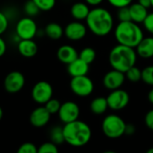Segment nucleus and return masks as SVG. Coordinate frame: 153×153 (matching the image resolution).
I'll return each instance as SVG.
<instances>
[{
	"instance_id": "f257e3e1",
	"label": "nucleus",
	"mask_w": 153,
	"mask_h": 153,
	"mask_svg": "<svg viewBox=\"0 0 153 153\" xmlns=\"http://www.w3.org/2000/svg\"><path fill=\"white\" fill-rule=\"evenodd\" d=\"M86 23L93 34L103 37L112 30L114 19L108 10L102 7H96L90 10L86 18Z\"/></svg>"
},
{
	"instance_id": "f03ea898",
	"label": "nucleus",
	"mask_w": 153,
	"mask_h": 153,
	"mask_svg": "<svg viewBox=\"0 0 153 153\" xmlns=\"http://www.w3.org/2000/svg\"><path fill=\"white\" fill-rule=\"evenodd\" d=\"M63 133L65 142L74 147H82L91 138V129L89 125L78 119L65 124Z\"/></svg>"
},
{
	"instance_id": "7ed1b4c3",
	"label": "nucleus",
	"mask_w": 153,
	"mask_h": 153,
	"mask_svg": "<svg viewBox=\"0 0 153 153\" xmlns=\"http://www.w3.org/2000/svg\"><path fill=\"white\" fill-rule=\"evenodd\" d=\"M137 53L134 48L118 44L114 47L108 56L109 64L113 69L126 73L129 68L135 65Z\"/></svg>"
},
{
	"instance_id": "20e7f679",
	"label": "nucleus",
	"mask_w": 153,
	"mask_h": 153,
	"mask_svg": "<svg viewBox=\"0 0 153 153\" xmlns=\"http://www.w3.org/2000/svg\"><path fill=\"white\" fill-rule=\"evenodd\" d=\"M115 38L118 44L136 48L143 39V32L140 26L133 22H120L115 30Z\"/></svg>"
},
{
	"instance_id": "39448f33",
	"label": "nucleus",
	"mask_w": 153,
	"mask_h": 153,
	"mask_svg": "<svg viewBox=\"0 0 153 153\" xmlns=\"http://www.w3.org/2000/svg\"><path fill=\"white\" fill-rule=\"evenodd\" d=\"M126 124L117 115L111 114L107 116L102 122V131L110 139H117L125 134Z\"/></svg>"
},
{
	"instance_id": "423d86ee",
	"label": "nucleus",
	"mask_w": 153,
	"mask_h": 153,
	"mask_svg": "<svg viewBox=\"0 0 153 153\" xmlns=\"http://www.w3.org/2000/svg\"><path fill=\"white\" fill-rule=\"evenodd\" d=\"M72 91L79 97H87L91 95L94 89L93 82L87 75L73 77L70 82Z\"/></svg>"
},
{
	"instance_id": "0eeeda50",
	"label": "nucleus",
	"mask_w": 153,
	"mask_h": 153,
	"mask_svg": "<svg viewBox=\"0 0 153 153\" xmlns=\"http://www.w3.org/2000/svg\"><path fill=\"white\" fill-rule=\"evenodd\" d=\"M16 34L21 39H31L37 34V24L31 17H24L16 24Z\"/></svg>"
},
{
	"instance_id": "6e6552de",
	"label": "nucleus",
	"mask_w": 153,
	"mask_h": 153,
	"mask_svg": "<svg viewBox=\"0 0 153 153\" xmlns=\"http://www.w3.org/2000/svg\"><path fill=\"white\" fill-rule=\"evenodd\" d=\"M53 95V89L49 82L45 81L38 82L32 88L31 91V97L35 102L38 104H44L47 103L50 99H52Z\"/></svg>"
},
{
	"instance_id": "1a4fd4ad",
	"label": "nucleus",
	"mask_w": 153,
	"mask_h": 153,
	"mask_svg": "<svg viewBox=\"0 0 153 153\" xmlns=\"http://www.w3.org/2000/svg\"><path fill=\"white\" fill-rule=\"evenodd\" d=\"M107 100L109 108L113 110H121L128 105L130 101V96L126 91L119 88L111 91L107 97Z\"/></svg>"
},
{
	"instance_id": "9d476101",
	"label": "nucleus",
	"mask_w": 153,
	"mask_h": 153,
	"mask_svg": "<svg viewBox=\"0 0 153 153\" xmlns=\"http://www.w3.org/2000/svg\"><path fill=\"white\" fill-rule=\"evenodd\" d=\"M25 83V78L21 72L13 71L9 73L4 81V87L9 93H16L20 91Z\"/></svg>"
},
{
	"instance_id": "9b49d317",
	"label": "nucleus",
	"mask_w": 153,
	"mask_h": 153,
	"mask_svg": "<svg viewBox=\"0 0 153 153\" xmlns=\"http://www.w3.org/2000/svg\"><path fill=\"white\" fill-rule=\"evenodd\" d=\"M57 114L60 120L63 123L67 124L78 119L80 116V108L74 101H66L61 104L60 109Z\"/></svg>"
},
{
	"instance_id": "f8f14e48",
	"label": "nucleus",
	"mask_w": 153,
	"mask_h": 153,
	"mask_svg": "<svg viewBox=\"0 0 153 153\" xmlns=\"http://www.w3.org/2000/svg\"><path fill=\"white\" fill-rule=\"evenodd\" d=\"M125 73L113 69L108 72L103 77V84L106 89L109 91L119 89L125 82Z\"/></svg>"
},
{
	"instance_id": "ddd939ff",
	"label": "nucleus",
	"mask_w": 153,
	"mask_h": 153,
	"mask_svg": "<svg viewBox=\"0 0 153 153\" xmlns=\"http://www.w3.org/2000/svg\"><path fill=\"white\" fill-rule=\"evenodd\" d=\"M64 33L70 40L77 41L82 39L85 37L87 29L86 26L80 22H72L66 25Z\"/></svg>"
},
{
	"instance_id": "4468645a",
	"label": "nucleus",
	"mask_w": 153,
	"mask_h": 153,
	"mask_svg": "<svg viewBox=\"0 0 153 153\" xmlns=\"http://www.w3.org/2000/svg\"><path fill=\"white\" fill-rule=\"evenodd\" d=\"M50 116L51 114L45 107H39L31 112L30 121L35 127H43L49 122Z\"/></svg>"
},
{
	"instance_id": "2eb2a0df",
	"label": "nucleus",
	"mask_w": 153,
	"mask_h": 153,
	"mask_svg": "<svg viewBox=\"0 0 153 153\" xmlns=\"http://www.w3.org/2000/svg\"><path fill=\"white\" fill-rule=\"evenodd\" d=\"M56 55L59 61L66 65H69L70 63H72L73 61L79 57L77 50L74 47L69 45H64L60 47L57 50Z\"/></svg>"
},
{
	"instance_id": "dca6fc26",
	"label": "nucleus",
	"mask_w": 153,
	"mask_h": 153,
	"mask_svg": "<svg viewBox=\"0 0 153 153\" xmlns=\"http://www.w3.org/2000/svg\"><path fill=\"white\" fill-rule=\"evenodd\" d=\"M67 71L72 77L86 75L89 72V64L78 57L68 65Z\"/></svg>"
},
{
	"instance_id": "f3484780",
	"label": "nucleus",
	"mask_w": 153,
	"mask_h": 153,
	"mask_svg": "<svg viewBox=\"0 0 153 153\" xmlns=\"http://www.w3.org/2000/svg\"><path fill=\"white\" fill-rule=\"evenodd\" d=\"M18 51L24 57H32L38 52V46L31 39H20L18 43Z\"/></svg>"
},
{
	"instance_id": "a211bd4d",
	"label": "nucleus",
	"mask_w": 153,
	"mask_h": 153,
	"mask_svg": "<svg viewBox=\"0 0 153 153\" xmlns=\"http://www.w3.org/2000/svg\"><path fill=\"white\" fill-rule=\"evenodd\" d=\"M129 10H130V14H131V21L136 23L143 22L145 18L148 15L147 8L143 6L139 3L131 4L129 5Z\"/></svg>"
},
{
	"instance_id": "6ab92c4d",
	"label": "nucleus",
	"mask_w": 153,
	"mask_h": 153,
	"mask_svg": "<svg viewBox=\"0 0 153 153\" xmlns=\"http://www.w3.org/2000/svg\"><path fill=\"white\" fill-rule=\"evenodd\" d=\"M137 54L143 58H151L153 56V37L144 38L136 47Z\"/></svg>"
},
{
	"instance_id": "aec40b11",
	"label": "nucleus",
	"mask_w": 153,
	"mask_h": 153,
	"mask_svg": "<svg viewBox=\"0 0 153 153\" xmlns=\"http://www.w3.org/2000/svg\"><path fill=\"white\" fill-rule=\"evenodd\" d=\"M89 13H90V8L88 4L82 2L75 3L71 7V14L77 21L86 20Z\"/></svg>"
},
{
	"instance_id": "412c9836",
	"label": "nucleus",
	"mask_w": 153,
	"mask_h": 153,
	"mask_svg": "<svg viewBox=\"0 0 153 153\" xmlns=\"http://www.w3.org/2000/svg\"><path fill=\"white\" fill-rule=\"evenodd\" d=\"M108 108V104L107 98L98 97L95 98L91 103V110L93 114L96 115H101L105 113Z\"/></svg>"
},
{
	"instance_id": "4be33fe9",
	"label": "nucleus",
	"mask_w": 153,
	"mask_h": 153,
	"mask_svg": "<svg viewBox=\"0 0 153 153\" xmlns=\"http://www.w3.org/2000/svg\"><path fill=\"white\" fill-rule=\"evenodd\" d=\"M45 33L51 39L56 40V39H59L63 36L64 30L60 24H58L56 22H50L46 26Z\"/></svg>"
},
{
	"instance_id": "5701e85b",
	"label": "nucleus",
	"mask_w": 153,
	"mask_h": 153,
	"mask_svg": "<svg viewBox=\"0 0 153 153\" xmlns=\"http://www.w3.org/2000/svg\"><path fill=\"white\" fill-rule=\"evenodd\" d=\"M79 57L90 65L96 58V51L92 48H85L79 53Z\"/></svg>"
},
{
	"instance_id": "b1692460",
	"label": "nucleus",
	"mask_w": 153,
	"mask_h": 153,
	"mask_svg": "<svg viewBox=\"0 0 153 153\" xmlns=\"http://www.w3.org/2000/svg\"><path fill=\"white\" fill-rule=\"evenodd\" d=\"M125 74L126 78L132 82H138L140 80H142V71L135 65L129 68Z\"/></svg>"
},
{
	"instance_id": "393cba45",
	"label": "nucleus",
	"mask_w": 153,
	"mask_h": 153,
	"mask_svg": "<svg viewBox=\"0 0 153 153\" xmlns=\"http://www.w3.org/2000/svg\"><path fill=\"white\" fill-rule=\"evenodd\" d=\"M50 137H51L52 142L54 143H56V144H60L63 142H65L63 128H61V127H54L52 129V131H51Z\"/></svg>"
},
{
	"instance_id": "a878e982",
	"label": "nucleus",
	"mask_w": 153,
	"mask_h": 153,
	"mask_svg": "<svg viewBox=\"0 0 153 153\" xmlns=\"http://www.w3.org/2000/svg\"><path fill=\"white\" fill-rule=\"evenodd\" d=\"M142 80L144 83L153 86V65H149L142 71Z\"/></svg>"
},
{
	"instance_id": "bb28decb",
	"label": "nucleus",
	"mask_w": 153,
	"mask_h": 153,
	"mask_svg": "<svg viewBox=\"0 0 153 153\" xmlns=\"http://www.w3.org/2000/svg\"><path fill=\"white\" fill-rule=\"evenodd\" d=\"M39 11H40L39 8L37 6V4L32 0L26 2V4H24V12L30 17L37 15Z\"/></svg>"
},
{
	"instance_id": "cd10ccee",
	"label": "nucleus",
	"mask_w": 153,
	"mask_h": 153,
	"mask_svg": "<svg viewBox=\"0 0 153 153\" xmlns=\"http://www.w3.org/2000/svg\"><path fill=\"white\" fill-rule=\"evenodd\" d=\"M32 1L37 4L39 10L45 12L51 10L56 4V0H32Z\"/></svg>"
},
{
	"instance_id": "c85d7f7f",
	"label": "nucleus",
	"mask_w": 153,
	"mask_h": 153,
	"mask_svg": "<svg viewBox=\"0 0 153 153\" xmlns=\"http://www.w3.org/2000/svg\"><path fill=\"white\" fill-rule=\"evenodd\" d=\"M58 149L56 147V144L54 143L53 142H48L41 144L39 149L38 153H57Z\"/></svg>"
},
{
	"instance_id": "c756f323",
	"label": "nucleus",
	"mask_w": 153,
	"mask_h": 153,
	"mask_svg": "<svg viewBox=\"0 0 153 153\" xmlns=\"http://www.w3.org/2000/svg\"><path fill=\"white\" fill-rule=\"evenodd\" d=\"M44 107L52 115V114L58 113V111L60 109V107H61V104H60L59 100H55V99H50L47 103H45V106Z\"/></svg>"
},
{
	"instance_id": "7c9ffc66",
	"label": "nucleus",
	"mask_w": 153,
	"mask_h": 153,
	"mask_svg": "<svg viewBox=\"0 0 153 153\" xmlns=\"http://www.w3.org/2000/svg\"><path fill=\"white\" fill-rule=\"evenodd\" d=\"M118 13H117V17L120 22H127L131 21V14H130V10L129 6H125L118 8Z\"/></svg>"
},
{
	"instance_id": "2f4dec72",
	"label": "nucleus",
	"mask_w": 153,
	"mask_h": 153,
	"mask_svg": "<svg viewBox=\"0 0 153 153\" xmlns=\"http://www.w3.org/2000/svg\"><path fill=\"white\" fill-rule=\"evenodd\" d=\"M18 153H38V149L35 144L31 143H25L19 147Z\"/></svg>"
},
{
	"instance_id": "473e14b6",
	"label": "nucleus",
	"mask_w": 153,
	"mask_h": 153,
	"mask_svg": "<svg viewBox=\"0 0 153 153\" xmlns=\"http://www.w3.org/2000/svg\"><path fill=\"white\" fill-rule=\"evenodd\" d=\"M108 2L116 8H121L125 6H129L133 0H108Z\"/></svg>"
},
{
	"instance_id": "72a5a7b5",
	"label": "nucleus",
	"mask_w": 153,
	"mask_h": 153,
	"mask_svg": "<svg viewBox=\"0 0 153 153\" xmlns=\"http://www.w3.org/2000/svg\"><path fill=\"white\" fill-rule=\"evenodd\" d=\"M144 25V28L153 35V13H148L147 17L145 18L144 22H143Z\"/></svg>"
},
{
	"instance_id": "f704fd0d",
	"label": "nucleus",
	"mask_w": 153,
	"mask_h": 153,
	"mask_svg": "<svg viewBox=\"0 0 153 153\" xmlns=\"http://www.w3.org/2000/svg\"><path fill=\"white\" fill-rule=\"evenodd\" d=\"M8 27V19L6 15L0 12V35L3 34Z\"/></svg>"
},
{
	"instance_id": "c9c22d12",
	"label": "nucleus",
	"mask_w": 153,
	"mask_h": 153,
	"mask_svg": "<svg viewBox=\"0 0 153 153\" xmlns=\"http://www.w3.org/2000/svg\"><path fill=\"white\" fill-rule=\"evenodd\" d=\"M144 122L146 126L153 131V109L150 110L149 112H147V114L145 115L144 117Z\"/></svg>"
},
{
	"instance_id": "e433bc0d",
	"label": "nucleus",
	"mask_w": 153,
	"mask_h": 153,
	"mask_svg": "<svg viewBox=\"0 0 153 153\" xmlns=\"http://www.w3.org/2000/svg\"><path fill=\"white\" fill-rule=\"evenodd\" d=\"M135 132V127L134 125L132 124H127L126 126V130H125V134H128V135H132L134 134Z\"/></svg>"
},
{
	"instance_id": "4c0bfd02",
	"label": "nucleus",
	"mask_w": 153,
	"mask_h": 153,
	"mask_svg": "<svg viewBox=\"0 0 153 153\" xmlns=\"http://www.w3.org/2000/svg\"><path fill=\"white\" fill-rule=\"evenodd\" d=\"M5 51H6V44L4 40L0 37V57L4 55Z\"/></svg>"
},
{
	"instance_id": "58836bf2",
	"label": "nucleus",
	"mask_w": 153,
	"mask_h": 153,
	"mask_svg": "<svg viewBox=\"0 0 153 153\" xmlns=\"http://www.w3.org/2000/svg\"><path fill=\"white\" fill-rule=\"evenodd\" d=\"M138 3H139V4H141L143 6L146 7L147 9H148L149 7H151V6H152V2H151V0H139V1H138Z\"/></svg>"
},
{
	"instance_id": "ea45409f",
	"label": "nucleus",
	"mask_w": 153,
	"mask_h": 153,
	"mask_svg": "<svg viewBox=\"0 0 153 153\" xmlns=\"http://www.w3.org/2000/svg\"><path fill=\"white\" fill-rule=\"evenodd\" d=\"M85 2L90 5H99L103 2V0H85Z\"/></svg>"
},
{
	"instance_id": "a19ab883",
	"label": "nucleus",
	"mask_w": 153,
	"mask_h": 153,
	"mask_svg": "<svg viewBox=\"0 0 153 153\" xmlns=\"http://www.w3.org/2000/svg\"><path fill=\"white\" fill-rule=\"evenodd\" d=\"M148 100H149L150 103H152L153 105V89H152L148 93Z\"/></svg>"
},
{
	"instance_id": "79ce46f5",
	"label": "nucleus",
	"mask_w": 153,
	"mask_h": 153,
	"mask_svg": "<svg viewBox=\"0 0 153 153\" xmlns=\"http://www.w3.org/2000/svg\"><path fill=\"white\" fill-rule=\"evenodd\" d=\"M2 117H3V110H2V108H0V120L2 119Z\"/></svg>"
},
{
	"instance_id": "37998d69",
	"label": "nucleus",
	"mask_w": 153,
	"mask_h": 153,
	"mask_svg": "<svg viewBox=\"0 0 153 153\" xmlns=\"http://www.w3.org/2000/svg\"><path fill=\"white\" fill-rule=\"evenodd\" d=\"M147 153H153V148H151L147 151Z\"/></svg>"
},
{
	"instance_id": "c03bdc74",
	"label": "nucleus",
	"mask_w": 153,
	"mask_h": 153,
	"mask_svg": "<svg viewBox=\"0 0 153 153\" xmlns=\"http://www.w3.org/2000/svg\"><path fill=\"white\" fill-rule=\"evenodd\" d=\"M151 2H152V6L153 7V0H151Z\"/></svg>"
}]
</instances>
